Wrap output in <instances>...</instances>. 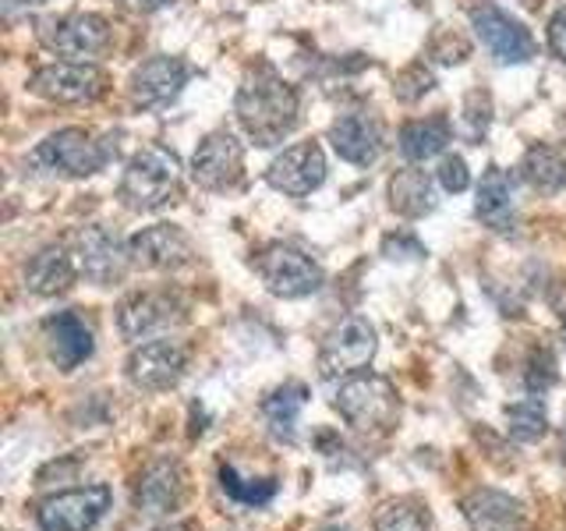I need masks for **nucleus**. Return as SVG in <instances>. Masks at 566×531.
<instances>
[{
  "mask_svg": "<svg viewBox=\"0 0 566 531\" xmlns=\"http://www.w3.org/2000/svg\"><path fill=\"white\" fill-rule=\"evenodd\" d=\"M376 531H432L429 518L421 513L418 503H389L379 510V518H376Z\"/></svg>",
  "mask_w": 566,
  "mask_h": 531,
  "instance_id": "c756f323",
  "label": "nucleus"
},
{
  "mask_svg": "<svg viewBox=\"0 0 566 531\" xmlns=\"http://www.w3.org/2000/svg\"><path fill=\"white\" fill-rule=\"evenodd\" d=\"M120 8H128V11H135V14H153V11H159V8H167L170 0H117Z\"/></svg>",
  "mask_w": 566,
  "mask_h": 531,
  "instance_id": "c9c22d12",
  "label": "nucleus"
},
{
  "mask_svg": "<svg viewBox=\"0 0 566 531\" xmlns=\"http://www.w3.org/2000/svg\"><path fill=\"white\" fill-rule=\"evenodd\" d=\"M563 450H566V433H563Z\"/></svg>",
  "mask_w": 566,
  "mask_h": 531,
  "instance_id": "ea45409f",
  "label": "nucleus"
},
{
  "mask_svg": "<svg viewBox=\"0 0 566 531\" xmlns=\"http://www.w3.org/2000/svg\"><path fill=\"white\" fill-rule=\"evenodd\" d=\"M379 351V333L376 326L361 315L344 319L340 326H333L323 341V351H318V372L323 379H347L358 376L371 365Z\"/></svg>",
  "mask_w": 566,
  "mask_h": 531,
  "instance_id": "39448f33",
  "label": "nucleus"
},
{
  "mask_svg": "<svg viewBox=\"0 0 566 531\" xmlns=\"http://www.w3.org/2000/svg\"><path fill=\"white\" fill-rule=\"evenodd\" d=\"M548 50L559 64H566V8H559L548 22Z\"/></svg>",
  "mask_w": 566,
  "mask_h": 531,
  "instance_id": "72a5a7b5",
  "label": "nucleus"
},
{
  "mask_svg": "<svg viewBox=\"0 0 566 531\" xmlns=\"http://www.w3.org/2000/svg\"><path fill=\"white\" fill-rule=\"evenodd\" d=\"M220 489L241 507H265L276 496V478H252V475H241L234 465H223Z\"/></svg>",
  "mask_w": 566,
  "mask_h": 531,
  "instance_id": "cd10ccee",
  "label": "nucleus"
},
{
  "mask_svg": "<svg viewBox=\"0 0 566 531\" xmlns=\"http://www.w3.org/2000/svg\"><path fill=\"white\" fill-rule=\"evenodd\" d=\"M185 312L177 305V298L159 294V291H146L128 298L117 309V330L124 341H149V336L170 330L174 323H181Z\"/></svg>",
  "mask_w": 566,
  "mask_h": 531,
  "instance_id": "2eb2a0df",
  "label": "nucleus"
},
{
  "mask_svg": "<svg viewBox=\"0 0 566 531\" xmlns=\"http://www.w3.org/2000/svg\"><path fill=\"white\" fill-rule=\"evenodd\" d=\"M329 142L340 159L354 167H368L376 164L382 156V146H386V135H382V124L379 117L371 114H344L329 124Z\"/></svg>",
  "mask_w": 566,
  "mask_h": 531,
  "instance_id": "a211bd4d",
  "label": "nucleus"
},
{
  "mask_svg": "<svg viewBox=\"0 0 566 531\" xmlns=\"http://www.w3.org/2000/svg\"><path fill=\"white\" fill-rule=\"evenodd\" d=\"M450 142V121L447 117H424V121H407L400 128V153L411 164H424V159L439 156Z\"/></svg>",
  "mask_w": 566,
  "mask_h": 531,
  "instance_id": "393cba45",
  "label": "nucleus"
},
{
  "mask_svg": "<svg viewBox=\"0 0 566 531\" xmlns=\"http://www.w3.org/2000/svg\"><path fill=\"white\" fill-rule=\"evenodd\" d=\"M188 64L181 58H149L132 71L128 93L135 106H167L170 100L181 96L188 82Z\"/></svg>",
  "mask_w": 566,
  "mask_h": 531,
  "instance_id": "f3484780",
  "label": "nucleus"
},
{
  "mask_svg": "<svg viewBox=\"0 0 566 531\" xmlns=\"http://www.w3.org/2000/svg\"><path fill=\"white\" fill-rule=\"evenodd\" d=\"M563 333H566V312H563Z\"/></svg>",
  "mask_w": 566,
  "mask_h": 531,
  "instance_id": "58836bf2",
  "label": "nucleus"
},
{
  "mask_svg": "<svg viewBox=\"0 0 566 531\" xmlns=\"http://www.w3.org/2000/svg\"><path fill=\"white\" fill-rule=\"evenodd\" d=\"M464 518L471 531H524V510L513 496L500 489H478L464 500Z\"/></svg>",
  "mask_w": 566,
  "mask_h": 531,
  "instance_id": "5701e85b",
  "label": "nucleus"
},
{
  "mask_svg": "<svg viewBox=\"0 0 566 531\" xmlns=\"http://www.w3.org/2000/svg\"><path fill=\"white\" fill-rule=\"evenodd\" d=\"M185 500V468L177 460H156L146 468V475L138 478L135 489V507L149 518H164L174 513Z\"/></svg>",
  "mask_w": 566,
  "mask_h": 531,
  "instance_id": "aec40b11",
  "label": "nucleus"
},
{
  "mask_svg": "<svg viewBox=\"0 0 566 531\" xmlns=\"http://www.w3.org/2000/svg\"><path fill=\"white\" fill-rule=\"evenodd\" d=\"M43 344L50 362L61 372L78 368L88 354H93V326L85 323L78 312H57L43 323Z\"/></svg>",
  "mask_w": 566,
  "mask_h": 531,
  "instance_id": "6ab92c4d",
  "label": "nucleus"
},
{
  "mask_svg": "<svg viewBox=\"0 0 566 531\" xmlns=\"http://www.w3.org/2000/svg\"><path fill=\"white\" fill-rule=\"evenodd\" d=\"M429 53H432V58H436L439 64H464V61L471 58V43H468L460 32L442 29V32L436 35V40H432Z\"/></svg>",
  "mask_w": 566,
  "mask_h": 531,
  "instance_id": "2f4dec72",
  "label": "nucleus"
},
{
  "mask_svg": "<svg viewBox=\"0 0 566 531\" xmlns=\"http://www.w3.org/2000/svg\"><path fill=\"white\" fill-rule=\"evenodd\" d=\"M128 248H132V262L146 266V270H159V273L181 270V266H188L195 259L191 238L174 223H156V227L138 230V235L128 241Z\"/></svg>",
  "mask_w": 566,
  "mask_h": 531,
  "instance_id": "dca6fc26",
  "label": "nucleus"
},
{
  "mask_svg": "<svg viewBox=\"0 0 566 531\" xmlns=\"http://www.w3.org/2000/svg\"><path fill=\"white\" fill-rule=\"evenodd\" d=\"M506 429L513 439H521V442L542 439L548 429V412H545L542 397H524L517 404H510L506 407Z\"/></svg>",
  "mask_w": 566,
  "mask_h": 531,
  "instance_id": "c85d7f7f",
  "label": "nucleus"
},
{
  "mask_svg": "<svg viewBox=\"0 0 566 531\" xmlns=\"http://www.w3.org/2000/svg\"><path fill=\"white\" fill-rule=\"evenodd\" d=\"M270 188L291 195V199H305L318 185L326 181V153L318 142H297V146L283 149L270 170H265Z\"/></svg>",
  "mask_w": 566,
  "mask_h": 531,
  "instance_id": "ddd939ff",
  "label": "nucleus"
},
{
  "mask_svg": "<svg viewBox=\"0 0 566 531\" xmlns=\"http://www.w3.org/2000/svg\"><path fill=\"white\" fill-rule=\"evenodd\" d=\"M389 206H394L400 217L407 220H418V217H429L436 209V185L432 177L424 170H400L394 181H389Z\"/></svg>",
  "mask_w": 566,
  "mask_h": 531,
  "instance_id": "b1692460",
  "label": "nucleus"
},
{
  "mask_svg": "<svg viewBox=\"0 0 566 531\" xmlns=\"http://www.w3.org/2000/svg\"><path fill=\"white\" fill-rule=\"evenodd\" d=\"M71 256H75L78 273L85 280L99 283V288H111V283L124 280V273H128L132 248H124L106 227H85L75 235Z\"/></svg>",
  "mask_w": 566,
  "mask_h": 531,
  "instance_id": "f8f14e48",
  "label": "nucleus"
},
{
  "mask_svg": "<svg viewBox=\"0 0 566 531\" xmlns=\"http://www.w3.org/2000/svg\"><path fill=\"white\" fill-rule=\"evenodd\" d=\"M521 177L535 191L556 195L566 188V156L553 146H531L521 159Z\"/></svg>",
  "mask_w": 566,
  "mask_h": 531,
  "instance_id": "bb28decb",
  "label": "nucleus"
},
{
  "mask_svg": "<svg viewBox=\"0 0 566 531\" xmlns=\"http://www.w3.org/2000/svg\"><path fill=\"white\" fill-rule=\"evenodd\" d=\"M436 177H439V185L447 188V191H453V195L468 191V185H471L468 159H464V156H457V153H453V156H442V164H439Z\"/></svg>",
  "mask_w": 566,
  "mask_h": 531,
  "instance_id": "473e14b6",
  "label": "nucleus"
},
{
  "mask_svg": "<svg viewBox=\"0 0 566 531\" xmlns=\"http://www.w3.org/2000/svg\"><path fill=\"white\" fill-rule=\"evenodd\" d=\"M106 159H111V149L82 128L53 132L50 138L40 142V149H35V164H43L46 170H57L64 177H93L106 167Z\"/></svg>",
  "mask_w": 566,
  "mask_h": 531,
  "instance_id": "1a4fd4ad",
  "label": "nucleus"
},
{
  "mask_svg": "<svg viewBox=\"0 0 566 531\" xmlns=\"http://www.w3.org/2000/svg\"><path fill=\"white\" fill-rule=\"evenodd\" d=\"M308 400V386L305 383H283L280 389H273L270 397L262 400V415H265V425H270V433L276 439H294V425H297V415L301 407Z\"/></svg>",
  "mask_w": 566,
  "mask_h": 531,
  "instance_id": "a878e982",
  "label": "nucleus"
},
{
  "mask_svg": "<svg viewBox=\"0 0 566 531\" xmlns=\"http://www.w3.org/2000/svg\"><path fill=\"white\" fill-rule=\"evenodd\" d=\"M156 531H195V528H188V524H170V528H156Z\"/></svg>",
  "mask_w": 566,
  "mask_h": 531,
  "instance_id": "e433bc0d",
  "label": "nucleus"
},
{
  "mask_svg": "<svg viewBox=\"0 0 566 531\" xmlns=\"http://www.w3.org/2000/svg\"><path fill=\"white\" fill-rule=\"evenodd\" d=\"M106 88H111V79H106L103 67H96L93 61L43 64L40 71H32V79H29V93L50 103H93Z\"/></svg>",
  "mask_w": 566,
  "mask_h": 531,
  "instance_id": "423d86ee",
  "label": "nucleus"
},
{
  "mask_svg": "<svg viewBox=\"0 0 566 531\" xmlns=\"http://www.w3.org/2000/svg\"><path fill=\"white\" fill-rule=\"evenodd\" d=\"M188 368V347L181 341H149L132 351L128 358V379L138 389H149V394H159V389H170L177 379L185 376Z\"/></svg>",
  "mask_w": 566,
  "mask_h": 531,
  "instance_id": "4468645a",
  "label": "nucleus"
},
{
  "mask_svg": "<svg viewBox=\"0 0 566 531\" xmlns=\"http://www.w3.org/2000/svg\"><path fill=\"white\" fill-rule=\"evenodd\" d=\"M382 252H386L389 259H421V256H424V248H421L415 238L397 235V238H386V241H382Z\"/></svg>",
  "mask_w": 566,
  "mask_h": 531,
  "instance_id": "f704fd0d",
  "label": "nucleus"
},
{
  "mask_svg": "<svg viewBox=\"0 0 566 531\" xmlns=\"http://www.w3.org/2000/svg\"><path fill=\"white\" fill-rule=\"evenodd\" d=\"M40 43L67 61H93L111 46V22L96 11H75L40 25Z\"/></svg>",
  "mask_w": 566,
  "mask_h": 531,
  "instance_id": "0eeeda50",
  "label": "nucleus"
},
{
  "mask_svg": "<svg viewBox=\"0 0 566 531\" xmlns=\"http://www.w3.org/2000/svg\"><path fill=\"white\" fill-rule=\"evenodd\" d=\"M471 25L478 32L482 46L492 53L500 64H527L535 58V40L524 29V22H517L513 14H506L495 4H478L471 8Z\"/></svg>",
  "mask_w": 566,
  "mask_h": 531,
  "instance_id": "9b49d317",
  "label": "nucleus"
},
{
  "mask_svg": "<svg viewBox=\"0 0 566 531\" xmlns=\"http://www.w3.org/2000/svg\"><path fill=\"white\" fill-rule=\"evenodd\" d=\"M234 114L244 135L255 146L270 149L283 142L297 124V88L273 71L270 64H255L244 71L234 96Z\"/></svg>",
  "mask_w": 566,
  "mask_h": 531,
  "instance_id": "f257e3e1",
  "label": "nucleus"
},
{
  "mask_svg": "<svg viewBox=\"0 0 566 531\" xmlns=\"http://www.w3.org/2000/svg\"><path fill=\"white\" fill-rule=\"evenodd\" d=\"M11 4H46V0H11Z\"/></svg>",
  "mask_w": 566,
  "mask_h": 531,
  "instance_id": "4c0bfd02",
  "label": "nucleus"
},
{
  "mask_svg": "<svg viewBox=\"0 0 566 531\" xmlns=\"http://www.w3.org/2000/svg\"><path fill=\"white\" fill-rule=\"evenodd\" d=\"M474 217L495 235H510L517 227V195H513V177L503 167H489L482 174L474 199Z\"/></svg>",
  "mask_w": 566,
  "mask_h": 531,
  "instance_id": "412c9836",
  "label": "nucleus"
},
{
  "mask_svg": "<svg viewBox=\"0 0 566 531\" xmlns=\"http://www.w3.org/2000/svg\"><path fill=\"white\" fill-rule=\"evenodd\" d=\"M111 486H85L50 496L35 510V524L43 531H93L111 510Z\"/></svg>",
  "mask_w": 566,
  "mask_h": 531,
  "instance_id": "6e6552de",
  "label": "nucleus"
},
{
  "mask_svg": "<svg viewBox=\"0 0 566 531\" xmlns=\"http://www.w3.org/2000/svg\"><path fill=\"white\" fill-rule=\"evenodd\" d=\"M191 177L206 191H230L244 177V146L227 128L209 132L191 156Z\"/></svg>",
  "mask_w": 566,
  "mask_h": 531,
  "instance_id": "9d476101",
  "label": "nucleus"
},
{
  "mask_svg": "<svg viewBox=\"0 0 566 531\" xmlns=\"http://www.w3.org/2000/svg\"><path fill=\"white\" fill-rule=\"evenodd\" d=\"M252 270L259 273V280L265 283V291L276 298H308L323 288V266H318L312 256H305L294 244L273 241L259 248L252 256Z\"/></svg>",
  "mask_w": 566,
  "mask_h": 531,
  "instance_id": "7ed1b4c3",
  "label": "nucleus"
},
{
  "mask_svg": "<svg viewBox=\"0 0 566 531\" xmlns=\"http://www.w3.org/2000/svg\"><path fill=\"white\" fill-rule=\"evenodd\" d=\"M333 407L340 412L354 429L361 433H386L389 425L397 421L400 412V400H397V389L389 386L382 376H347L340 383L333 397Z\"/></svg>",
  "mask_w": 566,
  "mask_h": 531,
  "instance_id": "20e7f679",
  "label": "nucleus"
},
{
  "mask_svg": "<svg viewBox=\"0 0 566 531\" xmlns=\"http://www.w3.org/2000/svg\"><path fill=\"white\" fill-rule=\"evenodd\" d=\"M185 195V177H181V159L164 146H146L138 149L128 167L120 174L117 199L135 209V212H153L181 202Z\"/></svg>",
  "mask_w": 566,
  "mask_h": 531,
  "instance_id": "f03ea898",
  "label": "nucleus"
},
{
  "mask_svg": "<svg viewBox=\"0 0 566 531\" xmlns=\"http://www.w3.org/2000/svg\"><path fill=\"white\" fill-rule=\"evenodd\" d=\"M78 277V262L64 244H46L25 262V288L40 298L64 294Z\"/></svg>",
  "mask_w": 566,
  "mask_h": 531,
  "instance_id": "4be33fe9",
  "label": "nucleus"
},
{
  "mask_svg": "<svg viewBox=\"0 0 566 531\" xmlns=\"http://www.w3.org/2000/svg\"><path fill=\"white\" fill-rule=\"evenodd\" d=\"M432 85H436L432 71L424 67V64H411V67H403L400 75H397L394 93H397V100H403V103H415V100H421L424 93H432Z\"/></svg>",
  "mask_w": 566,
  "mask_h": 531,
  "instance_id": "7c9ffc66",
  "label": "nucleus"
}]
</instances>
